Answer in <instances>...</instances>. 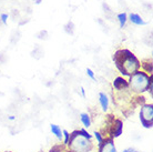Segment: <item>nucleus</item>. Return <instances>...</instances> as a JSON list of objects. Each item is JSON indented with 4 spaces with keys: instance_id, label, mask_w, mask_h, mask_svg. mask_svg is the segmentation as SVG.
Masks as SVG:
<instances>
[{
    "instance_id": "nucleus-1",
    "label": "nucleus",
    "mask_w": 153,
    "mask_h": 152,
    "mask_svg": "<svg viewBox=\"0 0 153 152\" xmlns=\"http://www.w3.org/2000/svg\"><path fill=\"white\" fill-rule=\"evenodd\" d=\"M113 61L120 73L123 76H132L133 73L139 71V69L141 67V63L138 60V58L128 49L118 50L113 56Z\"/></svg>"
},
{
    "instance_id": "nucleus-2",
    "label": "nucleus",
    "mask_w": 153,
    "mask_h": 152,
    "mask_svg": "<svg viewBox=\"0 0 153 152\" xmlns=\"http://www.w3.org/2000/svg\"><path fill=\"white\" fill-rule=\"evenodd\" d=\"M94 148L92 136L85 129H76L70 133L67 149L72 152H91Z\"/></svg>"
},
{
    "instance_id": "nucleus-3",
    "label": "nucleus",
    "mask_w": 153,
    "mask_h": 152,
    "mask_svg": "<svg viewBox=\"0 0 153 152\" xmlns=\"http://www.w3.org/2000/svg\"><path fill=\"white\" fill-rule=\"evenodd\" d=\"M151 83H152V75L149 77L148 73L140 70L130 76V80L128 82L129 89L135 95H141L143 92H146Z\"/></svg>"
},
{
    "instance_id": "nucleus-4",
    "label": "nucleus",
    "mask_w": 153,
    "mask_h": 152,
    "mask_svg": "<svg viewBox=\"0 0 153 152\" xmlns=\"http://www.w3.org/2000/svg\"><path fill=\"white\" fill-rule=\"evenodd\" d=\"M107 137L115 139L119 138L123 132V122L120 119L114 118L113 115H107Z\"/></svg>"
},
{
    "instance_id": "nucleus-5",
    "label": "nucleus",
    "mask_w": 153,
    "mask_h": 152,
    "mask_svg": "<svg viewBox=\"0 0 153 152\" xmlns=\"http://www.w3.org/2000/svg\"><path fill=\"white\" fill-rule=\"evenodd\" d=\"M140 121L143 128L151 129L153 127V104L144 103L140 110Z\"/></svg>"
},
{
    "instance_id": "nucleus-6",
    "label": "nucleus",
    "mask_w": 153,
    "mask_h": 152,
    "mask_svg": "<svg viewBox=\"0 0 153 152\" xmlns=\"http://www.w3.org/2000/svg\"><path fill=\"white\" fill-rule=\"evenodd\" d=\"M98 152H118L114 145V139L105 137L103 141L98 145Z\"/></svg>"
},
{
    "instance_id": "nucleus-7",
    "label": "nucleus",
    "mask_w": 153,
    "mask_h": 152,
    "mask_svg": "<svg viewBox=\"0 0 153 152\" xmlns=\"http://www.w3.org/2000/svg\"><path fill=\"white\" fill-rule=\"evenodd\" d=\"M113 87H114L115 90L122 91V90H128L129 89V84H128V81L124 80L123 77H118L113 81Z\"/></svg>"
},
{
    "instance_id": "nucleus-8",
    "label": "nucleus",
    "mask_w": 153,
    "mask_h": 152,
    "mask_svg": "<svg viewBox=\"0 0 153 152\" xmlns=\"http://www.w3.org/2000/svg\"><path fill=\"white\" fill-rule=\"evenodd\" d=\"M99 103L103 112H107L109 110V98L104 92H100L99 93Z\"/></svg>"
},
{
    "instance_id": "nucleus-9",
    "label": "nucleus",
    "mask_w": 153,
    "mask_h": 152,
    "mask_svg": "<svg viewBox=\"0 0 153 152\" xmlns=\"http://www.w3.org/2000/svg\"><path fill=\"white\" fill-rule=\"evenodd\" d=\"M80 121H81V123H82V126L84 127V129H89L92 124L91 117H90V114L87 113V112H81L80 113Z\"/></svg>"
},
{
    "instance_id": "nucleus-10",
    "label": "nucleus",
    "mask_w": 153,
    "mask_h": 152,
    "mask_svg": "<svg viewBox=\"0 0 153 152\" xmlns=\"http://www.w3.org/2000/svg\"><path fill=\"white\" fill-rule=\"evenodd\" d=\"M50 131H51V133L57 138L58 140L62 142V129L60 127L56 124V123H51L50 124Z\"/></svg>"
},
{
    "instance_id": "nucleus-11",
    "label": "nucleus",
    "mask_w": 153,
    "mask_h": 152,
    "mask_svg": "<svg viewBox=\"0 0 153 152\" xmlns=\"http://www.w3.org/2000/svg\"><path fill=\"white\" fill-rule=\"evenodd\" d=\"M130 20L131 22L134 23V25H138V26H143V25H146V21H143L142 18L137 13H131L130 15Z\"/></svg>"
},
{
    "instance_id": "nucleus-12",
    "label": "nucleus",
    "mask_w": 153,
    "mask_h": 152,
    "mask_svg": "<svg viewBox=\"0 0 153 152\" xmlns=\"http://www.w3.org/2000/svg\"><path fill=\"white\" fill-rule=\"evenodd\" d=\"M67 150H68L67 147L63 145L62 143H60V145H53V147L49 150V152H67Z\"/></svg>"
},
{
    "instance_id": "nucleus-13",
    "label": "nucleus",
    "mask_w": 153,
    "mask_h": 152,
    "mask_svg": "<svg viewBox=\"0 0 153 152\" xmlns=\"http://www.w3.org/2000/svg\"><path fill=\"white\" fill-rule=\"evenodd\" d=\"M142 67H143V72H148V73H152V61L151 60H148V61H144L143 63H142Z\"/></svg>"
},
{
    "instance_id": "nucleus-14",
    "label": "nucleus",
    "mask_w": 153,
    "mask_h": 152,
    "mask_svg": "<svg viewBox=\"0 0 153 152\" xmlns=\"http://www.w3.org/2000/svg\"><path fill=\"white\" fill-rule=\"evenodd\" d=\"M69 139H70V132L68 130H62V145H68V142H69Z\"/></svg>"
},
{
    "instance_id": "nucleus-15",
    "label": "nucleus",
    "mask_w": 153,
    "mask_h": 152,
    "mask_svg": "<svg viewBox=\"0 0 153 152\" xmlns=\"http://www.w3.org/2000/svg\"><path fill=\"white\" fill-rule=\"evenodd\" d=\"M118 20H119V22H120V27H121V28H123V27L126 26V12L118 15Z\"/></svg>"
},
{
    "instance_id": "nucleus-16",
    "label": "nucleus",
    "mask_w": 153,
    "mask_h": 152,
    "mask_svg": "<svg viewBox=\"0 0 153 152\" xmlns=\"http://www.w3.org/2000/svg\"><path fill=\"white\" fill-rule=\"evenodd\" d=\"M73 29H74V25H73L72 21H69L65 27V30L69 34H73Z\"/></svg>"
},
{
    "instance_id": "nucleus-17",
    "label": "nucleus",
    "mask_w": 153,
    "mask_h": 152,
    "mask_svg": "<svg viewBox=\"0 0 153 152\" xmlns=\"http://www.w3.org/2000/svg\"><path fill=\"white\" fill-rule=\"evenodd\" d=\"M93 134H94V138H96V140H97V143L98 145H100L102 141H103L104 137L102 136V133L100 132V131H94L93 132Z\"/></svg>"
},
{
    "instance_id": "nucleus-18",
    "label": "nucleus",
    "mask_w": 153,
    "mask_h": 152,
    "mask_svg": "<svg viewBox=\"0 0 153 152\" xmlns=\"http://www.w3.org/2000/svg\"><path fill=\"white\" fill-rule=\"evenodd\" d=\"M87 76H89L92 80H96V76H94V72L92 71L90 68H87Z\"/></svg>"
},
{
    "instance_id": "nucleus-19",
    "label": "nucleus",
    "mask_w": 153,
    "mask_h": 152,
    "mask_svg": "<svg viewBox=\"0 0 153 152\" xmlns=\"http://www.w3.org/2000/svg\"><path fill=\"white\" fill-rule=\"evenodd\" d=\"M122 152H140V151L134 148H126V149H124Z\"/></svg>"
},
{
    "instance_id": "nucleus-20",
    "label": "nucleus",
    "mask_w": 153,
    "mask_h": 152,
    "mask_svg": "<svg viewBox=\"0 0 153 152\" xmlns=\"http://www.w3.org/2000/svg\"><path fill=\"white\" fill-rule=\"evenodd\" d=\"M7 19H8V15H6V13H4V15H1V21L4 23L7 22Z\"/></svg>"
},
{
    "instance_id": "nucleus-21",
    "label": "nucleus",
    "mask_w": 153,
    "mask_h": 152,
    "mask_svg": "<svg viewBox=\"0 0 153 152\" xmlns=\"http://www.w3.org/2000/svg\"><path fill=\"white\" fill-rule=\"evenodd\" d=\"M40 36H47V31H40V34H38V37H40ZM41 39H46L45 37H41Z\"/></svg>"
},
{
    "instance_id": "nucleus-22",
    "label": "nucleus",
    "mask_w": 153,
    "mask_h": 152,
    "mask_svg": "<svg viewBox=\"0 0 153 152\" xmlns=\"http://www.w3.org/2000/svg\"><path fill=\"white\" fill-rule=\"evenodd\" d=\"M80 90H81V95H82V97H85V90H84V88L81 87Z\"/></svg>"
},
{
    "instance_id": "nucleus-23",
    "label": "nucleus",
    "mask_w": 153,
    "mask_h": 152,
    "mask_svg": "<svg viewBox=\"0 0 153 152\" xmlns=\"http://www.w3.org/2000/svg\"><path fill=\"white\" fill-rule=\"evenodd\" d=\"M15 115H9V120H11V121H13L15 120Z\"/></svg>"
},
{
    "instance_id": "nucleus-24",
    "label": "nucleus",
    "mask_w": 153,
    "mask_h": 152,
    "mask_svg": "<svg viewBox=\"0 0 153 152\" xmlns=\"http://www.w3.org/2000/svg\"><path fill=\"white\" fill-rule=\"evenodd\" d=\"M41 2V0H37V4H40Z\"/></svg>"
},
{
    "instance_id": "nucleus-25",
    "label": "nucleus",
    "mask_w": 153,
    "mask_h": 152,
    "mask_svg": "<svg viewBox=\"0 0 153 152\" xmlns=\"http://www.w3.org/2000/svg\"><path fill=\"white\" fill-rule=\"evenodd\" d=\"M67 152H72V151H69V150H67Z\"/></svg>"
},
{
    "instance_id": "nucleus-26",
    "label": "nucleus",
    "mask_w": 153,
    "mask_h": 152,
    "mask_svg": "<svg viewBox=\"0 0 153 152\" xmlns=\"http://www.w3.org/2000/svg\"><path fill=\"white\" fill-rule=\"evenodd\" d=\"M6 152H12V151H6Z\"/></svg>"
},
{
    "instance_id": "nucleus-27",
    "label": "nucleus",
    "mask_w": 153,
    "mask_h": 152,
    "mask_svg": "<svg viewBox=\"0 0 153 152\" xmlns=\"http://www.w3.org/2000/svg\"><path fill=\"white\" fill-rule=\"evenodd\" d=\"M39 152H43V151H39Z\"/></svg>"
}]
</instances>
